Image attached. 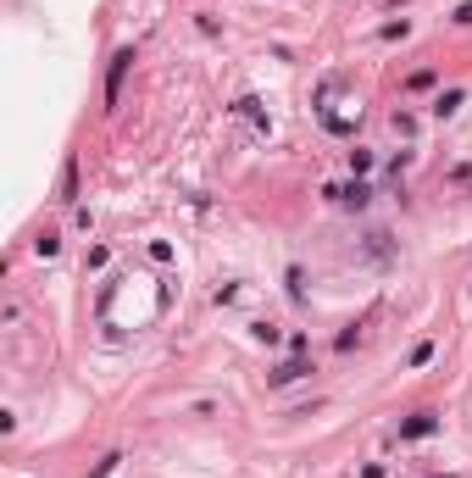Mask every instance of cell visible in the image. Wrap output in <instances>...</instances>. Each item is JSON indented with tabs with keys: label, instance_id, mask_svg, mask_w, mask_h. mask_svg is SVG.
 Returning a JSON list of instances; mask_svg holds the SVG:
<instances>
[{
	"label": "cell",
	"instance_id": "obj_2",
	"mask_svg": "<svg viewBox=\"0 0 472 478\" xmlns=\"http://www.w3.org/2000/svg\"><path fill=\"white\" fill-rule=\"evenodd\" d=\"M128 62H134V50H117V62H111V78H106V100H117V89H123V73H128Z\"/></svg>",
	"mask_w": 472,
	"mask_h": 478
},
{
	"label": "cell",
	"instance_id": "obj_5",
	"mask_svg": "<svg viewBox=\"0 0 472 478\" xmlns=\"http://www.w3.org/2000/svg\"><path fill=\"white\" fill-rule=\"evenodd\" d=\"M405 34H411V22H405V17H400V22H384V39H405Z\"/></svg>",
	"mask_w": 472,
	"mask_h": 478
},
{
	"label": "cell",
	"instance_id": "obj_4",
	"mask_svg": "<svg viewBox=\"0 0 472 478\" xmlns=\"http://www.w3.org/2000/svg\"><path fill=\"white\" fill-rule=\"evenodd\" d=\"M300 373H312V367H306V362H284V367H272V373H267V384H295Z\"/></svg>",
	"mask_w": 472,
	"mask_h": 478
},
{
	"label": "cell",
	"instance_id": "obj_6",
	"mask_svg": "<svg viewBox=\"0 0 472 478\" xmlns=\"http://www.w3.org/2000/svg\"><path fill=\"white\" fill-rule=\"evenodd\" d=\"M456 22H461V28H472V0H467V6H456Z\"/></svg>",
	"mask_w": 472,
	"mask_h": 478
},
{
	"label": "cell",
	"instance_id": "obj_3",
	"mask_svg": "<svg viewBox=\"0 0 472 478\" xmlns=\"http://www.w3.org/2000/svg\"><path fill=\"white\" fill-rule=\"evenodd\" d=\"M461 100H467L461 89H445V95L433 100V117H456V111H461Z\"/></svg>",
	"mask_w": 472,
	"mask_h": 478
},
{
	"label": "cell",
	"instance_id": "obj_1",
	"mask_svg": "<svg viewBox=\"0 0 472 478\" xmlns=\"http://www.w3.org/2000/svg\"><path fill=\"white\" fill-rule=\"evenodd\" d=\"M433 428H439V417H433V411H417V417L400 423V439H422V434H433Z\"/></svg>",
	"mask_w": 472,
	"mask_h": 478
}]
</instances>
